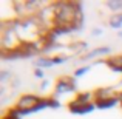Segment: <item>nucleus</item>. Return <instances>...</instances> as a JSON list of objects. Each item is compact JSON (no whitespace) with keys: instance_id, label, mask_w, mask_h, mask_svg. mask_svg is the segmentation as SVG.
Returning a JSON list of instances; mask_svg holds the SVG:
<instances>
[{"instance_id":"1","label":"nucleus","mask_w":122,"mask_h":119,"mask_svg":"<svg viewBox=\"0 0 122 119\" xmlns=\"http://www.w3.org/2000/svg\"><path fill=\"white\" fill-rule=\"evenodd\" d=\"M46 104H39V99L34 98V96H25V98L20 99L17 108L22 111H33V110H37V108H42L45 107Z\"/></svg>"},{"instance_id":"2","label":"nucleus","mask_w":122,"mask_h":119,"mask_svg":"<svg viewBox=\"0 0 122 119\" xmlns=\"http://www.w3.org/2000/svg\"><path fill=\"white\" fill-rule=\"evenodd\" d=\"M111 105H114V99H102V101L97 102L99 108H107V107H111Z\"/></svg>"},{"instance_id":"3","label":"nucleus","mask_w":122,"mask_h":119,"mask_svg":"<svg viewBox=\"0 0 122 119\" xmlns=\"http://www.w3.org/2000/svg\"><path fill=\"white\" fill-rule=\"evenodd\" d=\"M121 23H122V14H119L117 17H113V19H111V25H113L114 28H119Z\"/></svg>"},{"instance_id":"4","label":"nucleus","mask_w":122,"mask_h":119,"mask_svg":"<svg viewBox=\"0 0 122 119\" xmlns=\"http://www.w3.org/2000/svg\"><path fill=\"white\" fill-rule=\"evenodd\" d=\"M86 70H88V68H82V70H79V71L76 73V76H81L82 73H85V71H86Z\"/></svg>"},{"instance_id":"5","label":"nucleus","mask_w":122,"mask_h":119,"mask_svg":"<svg viewBox=\"0 0 122 119\" xmlns=\"http://www.w3.org/2000/svg\"><path fill=\"white\" fill-rule=\"evenodd\" d=\"M36 76L37 78H42V71H36Z\"/></svg>"}]
</instances>
